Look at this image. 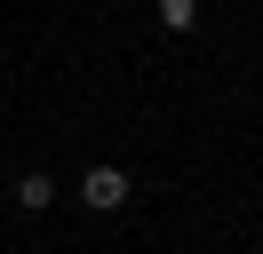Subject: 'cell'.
<instances>
[{
  "label": "cell",
  "mask_w": 263,
  "mask_h": 254,
  "mask_svg": "<svg viewBox=\"0 0 263 254\" xmlns=\"http://www.w3.org/2000/svg\"><path fill=\"white\" fill-rule=\"evenodd\" d=\"M160 24L167 32H192L199 24V0H160Z\"/></svg>",
  "instance_id": "3"
},
{
  "label": "cell",
  "mask_w": 263,
  "mask_h": 254,
  "mask_svg": "<svg viewBox=\"0 0 263 254\" xmlns=\"http://www.w3.org/2000/svg\"><path fill=\"white\" fill-rule=\"evenodd\" d=\"M128 190H136V183H128L120 167H88V175H80V199L96 206V215H112V206H128Z\"/></svg>",
  "instance_id": "1"
},
{
  "label": "cell",
  "mask_w": 263,
  "mask_h": 254,
  "mask_svg": "<svg viewBox=\"0 0 263 254\" xmlns=\"http://www.w3.org/2000/svg\"><path fill=\"white\" fill-rule=\"evenodd\" d=\"M16 206H24V215H40V206H56V183H48V175H16Z\"/></svg>",
  "instance_id": "2"
}]
</instances>
